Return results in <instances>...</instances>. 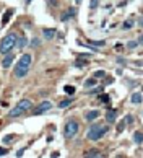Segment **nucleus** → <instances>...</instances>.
<instances>
[{"instance_id":"obj_1","label":"nucleus","mask_w":143,"mask_h":158,"mask_svg":"<svg viewBox=\"0 0 143 158\" xmlns=\"http://www.w3.org/2000/svg\"><path fill=\"white\" fill-rule=\"evenodd\" d=\"M29 65H31V54H23L15 65V77L16 78H23L25 75H28Z\"/></svg>"},{"instance_id":"obj_2","label":"nucleus","mask_w":143,"mask_h":158,"mask_svg":"<svg viewBox=\"0 0 143 158\" xmlns=\"http://www.w3.org/2000/svg\"><path fill=\"white\" fill-rule=\"evenodd\" d=\"M16 34L15 33H10V34H7L3 39H2V42H0V54L2 56H5L7 52H10L13 47L16 46Z\"/></svg>"},{"instance_id":"obj_3","label":"nucleus","mask_w":143,"mask_h":158,"mask_svg":"<svg viewBox=\"0 0 143 158\" xmlns=\"http://www.w3.org/2000/svg\"><path fill=\"white\" fill-rule=\"evenodd\" d=\"M107 130H109V129H107V126L94 124V126H91V127L88 129L86 137L90 139V140H99V139H102L107 134Z\"/></svg>"},{"instance_id":"obj_4","label":"nucleus","mask_w":143,"mask_h":158,"mask_svg":"<svg viewBox=\"0 0 143 158\" xmlns=\"http://www.w3.org/2000/svg\"><path fill=\"white\" fill-rule=\"evenodd\" d=\"M31 108H33V103L29 100H21L18 104H15V108L8 112V117H18L21 114H25L26 111H29Z\"/></svg>"},{"instance_id":"obj_5","label":"nucleus","mask_w":143,"mask_h":158,"mask_svg":"<svg viewBox=\"0 0 143 158\" xmlns=\"http://www.w3.org/2000/svg\"><path fill=\"white\" fill-rule=\"evenodd\" d=\"M78 129H80V126H78L77 121H68V122L65 124V130H63V134H65L67 139H72V137L77 135Z\"/></svg>"},{"instance_id":"obj_6","label":"nucleus","mask_w":143,"mask_h":158,"mask_svg":"<svg viewBox=\"0 0 143 158\" xmlns=\"http://www.w3.org/2000/svg\"><path fill=\"white\" fill-rule=\"evenodd\" d=\"M52 108V104H51V101H42L41 104H37V106L33 109V114L34 116H39V114H42V112H46V111H49Z\"/></svg>"},{"instance_id":"obj_7","label":"nucleus","mask_w":143,"mask_h":158,"mask_svg":"<svg viewBox=\"0 0 143 158\" xmlns=\"http://www.w3.org/2000/svg\"><path fill=\"white\" fill-rule=\"evenodd\" d=\"M13 61H15V54H13V52H7L5 57H3V61H2V67H3V69H8V67L13 64Z\"/></svg>"},{"instance_id":"obj_8","label":"nucleus","mask_w":143,"mask_h":158,"mask_svg":"<svg viewBox=\"0 0 143 158\" xmlns=\"http://www.w3.org/2000/svg\"><path fill=\"white\" fill-rule=\"evenodd\" d=\"M98 117H99V111L98 109H94V111H90L85 114V119H86L88 122H93V121H96Z\"/></svg>"},{"instance_id":"obj_9","label":"nucleus","mask_w":143,"mask_h":158,"mask_svg":"<svg viewBox=\"0 0 143 158\" xmlns=\"http://www.w3.org/2000/svg\"><path fill=\"white\" fill-rule=\"evenodd\" d=\"M13 13H15V11L11 10V8H8V10L3 13V18H2V26H7V25H8V21H10V18L13 16Z\"/></svg>"},{"instance_id":"obj_10","label":"nucleus","mask_w":143,"mask_h":158,"mask_svg":"<svg viewBox=\"0 0 143 158\" xmlns=\"http://www.w3.org/2000/svg\"><path fill=\"white\" fill-rule=\"evenodd\" d=\"M42 34L46 39H54V36H55V30H52V28H44L42 30Z\"/></svg>"},{"instance_id":"obj_11","label":"nucleus","mask_w":143,"mask_h":158,"mask_svg":"<svg viewBox=\"0 0 143 158\" xmlns=\"http://www.w3.org/2000/svg\"><path fill=\"white\" fill-rule=\"evenodd\" d=\"M130 101L133 103V104H140V103H142V93L140 91H135L132 95V98H130Z\"/></svg>"},{"instance_id":"obj_12","label":"nucleus","mask_w":143,"mask_h":158,"mask_svg":"<svg viewBox=\"0 0 143 158\" xmlns=\"http://www.w3.org/2000/svg\"><path fill=\"white\" fill-rule=\"evenodd\" d=\"M75 13H77V10H75V8H70L68 11H65V15H62V21H67L68 18L75 16Z\"/></svg>"},{"instance_id":"obj_13","label":"nucleus","mask_w":143,"mask_h":158,"mask_svg":"<svg viewBox=\"0 0 143 158\" xmlns=\"http://www.w3.org/2000/svg\"><path fill=\"white\" fill-rule=\"evenodd\" d=\"M106 119H107V122H114V121H116V111H114V109L107 111L106 112Z\"/></svg>"},{"instance_id":"obj_14","label":"nucleus","mask_w":143,"mask_h":158,"mask_svg":"<svg viewBox=\"0 0 143 158\" xmlns=\"http://www.w3.org/2000/svg\"><path fill=\"white\" fill-rule=\"evenodd\" d=\"M133 25H135V21H133V18H128V20H125V21H124L122 28H124V30H130V28H132Z\"/></svg>"},{"instance_id":"obj_15","label":"nucleus","mask_w":143,"mask_h":158,"mask_svg":"<svg viewBox=\"0 0 143 158\" xmlns=\"http://www.w3.org/2000/svg\"><path fill=\"white\" fill-rule=\"evenodd\" d=\"M85 157H86V158H90V157H99V150H96V148L88 150V152L85 153Z\"/></svg>"},{"instance_id":"obj_16","label":"nucleus","mask_w":143,"mask_h":158,"mask_svg":"<svg viewBox=\"0 0 143 158\" xmlns=\"http://www.w3.org/2000/svg\"><path fill=\"white\" fill-rule=\"evenodd\" d=\"M133 142L138 143V145L142 143V132H140V130H137V132L133 134Z\"/></svg>"},{"instance_id":"obj_17","label":"nucleus","mask_w":143,"mask_h":158,"mask_svg":"<svg viewBox=\"0 0 143 158\" xmlns=\"http://www.w3.org/2000/svg\"><path fill=\"white\" fill-rule=\"evenodd\" d=\"M63 91H65L67 95H68V96H72V95L75 93V87H72V85H67V87L63 88Z\"/></svg>"},{"instance_id":"obj_18","label":"nucleus","mask_w":143,"mask_h":158,"mask_svg":"<svg viewBox=\"0 0 143 158\" xmlns=\"http://www.w3.org/2000/svg\"><path fill=\"white\" fill-rule=\"evenodd\" d=\"M94 85H96V78H94V77H91V78H88L86 82H85V87H94Z\"/></svg>"},{"instance_id":"obj_19","label":"nucleus","mask_w":143,"mask_h":158,"mask_svg":"<svg viewBox=\"0 0 143 158\" xmlns=\"http://www.w3.org/2000/svg\"><path fill=\"white\" fill-rule=\"evenodd\" d=\"M26 42H28L26 38H20V39H16V46H18V47H25Z\"/></svg>"},{"instance_id":"obj_20","label":"nucleus","mask_w":143,"mask_h":158,"mask_svg":"<svg viewBox=\"0 0 143 158\" xmlns=\"http://www.w3.org/2000/svg\"><path fill=\"white\" fill-rule=\"evenodd\" d=\"M72 101H73V100H72V98H70V100H63V101H62L60 104H59V108H62V109H63V108L70 106V104H72Z\"/></svg>"},{"instance_id":"obj_21","label":"nucleus","mask_w":143,"mask_h":158,"mask_svg":"<svg viewBox=\"0 0 143 158\" xmlns=\"http://www.w3.org/2000/svg\"><path fill=\"white\" fill-rule=\"evenodd\" d=\"M140 42H142V39L138 38L137 41H130V42H128V44H127V47H130V49H133V47H137L138 44H140Z\"/></svg>"},{"instance_id":"obj_22","label":"nucleus","mask_w":143,"mask_h":158,"mask_svg":"<svg viewBox=\"0 0 143 158\" xmlns=\"http://www.w3.org/2000/svg\"><path fill=\"white\" fill-rule=\"evenodd\" d=\"M104 75H106V72H104V70H96L94 73H93L94 78H99V77H104Z\"/></svg>"},{"instance_id":"obj_23","label":"nucleus","mask_w":143,"mask_h":158,"mask_svg":"<svg viewBox=\"0 0 143 158\" xmlns=\"http://www.w3.org/2000/svg\"><path fill=\"white\" fill-rule=\"evenodd\" d=\"M124 127H125V121H120V124L117 126V132H124Z\"/></svg>"},{"instance_id":"obj_24","label":"nucleus","mask_w":143,"mask_h":158,"mask_svg":"<svg viewBox=\"0 0 143 158\" xmlns=\"http://www.w3.org/2000/svg\"><path fill=\"white\" fill-rule=\"evenodd\" d=\"M124 121H125V124H133V116H130V114H128V116H125V119H124Z\"/></svg>"},{"instance_id":"obj_25","label":"nucleus","mask_w":143,"mask_h":158,"mask_svg":"<svg viewBox=\"0 0 143 158\" xmlns=\"http://www.w3.org/2000/svg\"><path fill=\"white\" fill-rule=\"evenodd\" d=\"M98 3H99V0H91V2H90V8H91V10L93 8H96Z\"/></svg>"},{"instance_id":"obj_26","label":"nucleus","mask_w":143,"mask_h":158,"mask_svg":"<svg viewBox=\"0 0 143 158\" xmlns=\"http://www.w3.org/2000/svg\"><path fill=\"white\" fill-rule=\"evenodd\" d=\"M85 65H86V62L85 61H77L75 62V67H78V69H80V67H85Z\"/></svg>"},{"instance_id":"obj_27","label":"nucleus","mask_w":143,"mask_h":158,"mask_svg":"<svg viewBox=\"0 0 143 158\" xmlns=\"http://www.w3.org/2000/svg\"><path fill=\"white\" fill-rule=\"evenodd\" d=\"M102 91V88L101 87H96V88H93L91 91H88V93H94V95H98V93H101Z\"/></svg>"},{"instance_id":"obj_28","label":"nucleus","mask_w":143,"mask_h":158,"mask_svg":"<svg viewBox=\"0 0 143 158\" xmlns=\"http://www.w3.org/2000/svg\"><path fill=\"white\" fill-rule=\"evenodd\" d=\"M13 137H15L13 134H10V135H5V137H3V142H10V140H13Z\"/></svg>"},{"instance_id":"obj_29","label":"nucleus","mask_w":143,"mask_h":158,"mask_svg":"<svg viewBox=\"0 0 143 158\" xmlns=\"http://www.w3.org/2000/svg\"><path fill=\"white\" fill-rule=\"evenodd\" d=\"M99 100H101L102 103H107V101H109V96H107V95H101V96H99Z\"/></svg>"},{"instance_id":"obj_30","label":"nucleus","mask_w":143,"mask_h":158,"mask_svg":"<svg viewBox=\"0 0 143 158\" xmlns=\"http://www.w3.org/2000/svg\"><path fill=\"white\" fill-rule=\"evenodd\" d=\"M7 153H8V150H7V148L0 147V157H2V155H7Z\"/></svg>"},{"instance_id":"obj_31","label":"nucleus","mask_w":143,"mask_h":158,"mask_svg":"<svg viewBox=\"0 0 143 158\" xmlns=\"http://www.w3.org/2000/svg\"><path fill=\"white\" fill-rule=\"evenodd\" d=\"M94 46H104V41H93Z\"/></svg>"},{"instance_id":"obj_32","label":"nucleus","mask_w":143,"mask_h":158,"mask_svg":"<svg viewBox=\"0 0 143 158\" xmlns=\"http://www.w3.org/2000/svg\"><path fill=\"white\" fill-rule=\"evenodd\" d=\"M25 150H26V148H20V150H18V153H16V155H18V157H21V155L25 153Z\"/></svg>"},{"instance_id":"obj_33","label":"nucleus","mask_w":143,"mask_h":158,"mask_svg":"<svg viewBox=\"0 0 143 158\" xmlns=\"http://www.w3.org/2000/svg\"><path fill=\"white\" fill-rule=\"evenodd\" d=\"M75 2H77V3H82V0H75Z\"/></svg>"}]
</instances>
